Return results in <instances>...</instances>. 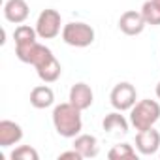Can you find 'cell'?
<instances>
[{"label":"cell","instance_id":"3","mask_svg":"<svg viewBox=\"0 0 160 160\" xmlns=\"http://www.w3.org/2000/svg\"><path fill=\"white\" fill-rule=\"evenodd\" d=\"M94 36H96L94 28L81 21H72L62 27V40H64V43H68L72 47H79V49L89 47V45H92Z\"/></svg>","mask_w":160,"mask_h":160},{"label":"cell","instance_id":"1","mask_svg":"<svg viewBox=\"0 0 160 160\" xmlns=\"http://www.w3.org/2000/svg\"><path fill=\"white\" fill-rule=\"evenodd\" d=\"M51 117H53V126H55L57 134L62 136V138H75L83 130L81 109H77L70 102L55 106Z\"/></svg>","mask_w":160,"mask_h":160},{"label":"cell","instance_id":"13","mask_svg":"<svg viewBox=\"0 0 160 160\" xmlns=\"http://www.w3.org/2000/svg\"><path fill=\"white\" fill-rule=\"evenodd\" d=\"M122 111H113V113H108L102 121V128L106 132H121V134H126L128 132V121L124 119V115H121Z\"/></svg>","mask_w":160,"mask_h":160},{"label":"cell","instance_id":"19","mask_svg":"<svg viewBox=\"0 0 160 160\" xmlns=\"http://www.w3.org/2000/svg\"><path fill=\"white\" fill-rule=\"evenodd\" d=\"M66 158H72V160H81V152H79L77 149H72V151H64L58 154V160H66Z\"/></svg>","mask_w":160,"mask_h":160},{"label":"cell","instance_id":"18","mask_svg":"<svg viewBox=\"0 0 160 160\" xmlns=\"http://www.w3.org/2000/svg\"><path fill=\"white\" fill-rule=\"evenodd\" d=\"M10 158H12V160H38L40 154H38V151H36L34 147H30V145H19L17 149L12 151Z\"/></svg>","mask_w":160,"mask_h":160},{"label":"cell","instance_id":"5","mask_svg":"<svg viewBox=\"0 0 160 160\" xmlns=\"http://www.w3.org/2000/svg\"><path fill=\"white\" fill-rule=\"evenodd\" d=\"M136 100H138V91L132 83L128 81H122V83H117L113 89H111V94H109V102L111 106L117 109V111H128L136 106Z\"/></svg>","mask_w":160,"mask_h":160},{"label":"cell","instance_id":"8","mask_svg":"<svg viewBox=\"0 0 160 160\" xmlns=\"http://www.w3.org/2000/svg\"><path fill=\"white\" fill-rule=\"evenodd\" d=\"M70 104H73L77 109H81V111H85V109H89L91 106H92V102H94V92H92V89L87 85V83H75V85H72V89H70Z\"/></svg>","mask_w":160,"mask_h":160},{"label":"cell","instance_id":"11","mask_svg":"<svg viewBox=\"0 0 160 160\" xmlns=\"http://www.w3.org/2000/svg\"><path fill=\"white\" fill-rule=\"evenodd\" d=\"M73 149H77L81 152L83 158H94L100 152V145L98 139L91 134H79L73 138Z\"/></svg>","mask_w":160,"mask_h":160},{"label":"cell","instance_id":"14","mask_svg":"<svg viewBox=\"0 0 160 160\" xmlns=\"http://www.w3.org/2000/svg\"><path fill=\"white\" fill-rule=\"evenodd\" d=\"M38 72V77L42 79L43 83H55L57 79L60 77V73H62V66H60V62L53 57L49 62H45L42 68H38L36 70Z\"/></svg>","mask_w":160,"mask_h":160},{"label":"cell","instance_id":"21","mask_svg":"<svg viewBox=\"0 0 160 160\" xmlns=\"http://www.w3.org/2000/svg\"><path fill=\"white\" fill-rule=\"evenodd\" d=\"M152 2H154V4H156L158 8H160V0H152Z\"/></svg>","mask_w":160,"mask_h":160},{"label":"cell","instance_id":"16","mask_svg":"<svg viewBox=\"0 0 160 160\" xmlns=\"http://www.w3.org/2000/svg\"><path fill=\"white\" fill-rule=\"evenodd\" d=\"M141 15H143V19H145L147 25H151V27H158V25H160V8L152 2V0L143 2V6H141Z\"/></svg>","mask_w":160,"mask_h":160},{"label":"cell","instance_id":"20","mask_svg":"<svg viewBox=\"0 0 160 160\" xmlns=\"http://www.w3.org/2000/svg\"><path fill=\"white\" fill-rule=\"evenodd\" d=\"M154 92H156V98L160 100V81L156 83V89H154Z\"/></svg>","mask_w":160,"mask_h":160},{"label":"cell","instance_id":"6","mask_svg":"<svg viewBox=\"0 0 160 160\" xmlns=\"http://www.w3.org/2000/svg\"><path fill=\"white\" fill-rule=\"evenodd\" d=\"M136 149L139 154L143 156H151L156 154L160 151V132L154 128H147V130H139L136 134Z\"/></svg>","mask_w":160,"mask_h":160},{"label":"cell","instance_id":"7","mask_svg":"<svg viewBox=\"0 0 160 160\" xmlns=\"http://www.w3.org/2000/svg\"><path fill=\"white\" fill-rule=\"evenodd\" d=\"M145 27H147V23H145L141 12H136V10L124 12L119 19V28L126 36H138L145 30Z\"/></svg>","mask_w":160,"mask_h":160},{"label":"cell","instance_id":"2","mask_svg":"<svg viewBox=\"0 0 160 160\" xmlns=\"http://www.w3.org/2000/svg\"><path fill=\"white\" fill-rule=\"evenodd\" d=\"M158 119H160V104L156 100H151V98L139 100L130 109V124L138 132L152 128Z\"/></svg>","mask_w":160,"mask_h":160},{"label":"cell","instance_id":"9","mask_svg":"<svg viewBox=\"0 0 160 160\" xmlns=\"http://www.w3.org/2000/svg\"><path fill=\"white\" fill-rule=\"evenodd\" d=\"M30 13V8L27 0H6L4 4V17L8 23L13 25H23Z\"/></svg>","mask_w":160,"mask_h":160},{"label":"cell","instance_id":"10","mask_svg":"<svg viewBox=\"0 0 160 160\" xmlns=\"http://www.w3.org/2000/svg\"><path fill=\"white\" fill-rule=\"evenodd\" d=\"M23 139V128L15 121H0V147H12Z\"/></svg>","mask_w":160,"mask_h":160},{"label":"cell","instance_id":"4","mask_svg":"<svg viewBox=\"0 0 160 160\" xmlns=\"http://www.w3.org/2000/svg\"><path fill=\"white\" fill-rule=\"evenodd\" d=\"M60 27H62V17L57 10H43L40 15H38V21H36V32H38V38L42 40H53L60 34Z\"/></svg>","mask_w":160,"mask_h":160},{"label":"cell","instance_id":"12","mask_svg":"<svg viewBox=\"0 0 160 160\" xmlns=\"http://www.w3.org/2000/svg\"><path fill=\"white\" fill-rule=\"evenodd\" d=\"M30 104L36 109H47L55 104V92L47 85H38L30 91Z\"/></svg>","mask_w":160,"mask_h":160},{"label":"cell","instance_id":"17","mask_svg":"<svg viewBox=\"0 0 160 160\" xmlns=\"http://www.w3.org/2000/svg\"><path fill=\"white\" fill-rule=\"evenodd\" d=\"M38 38V32L36 28L28 27V25H19L13 32V40H15V45H23V43H30V42H36Z\"/></svg>","mask_w":160,"mask_h":160},{"label":"cell","instance_id":"15","mask_svg":"<svg viewBox=\"0 0 160 160\" xmlns=\"http://www.w3.org/2000/svg\"><path fill=\"white\" fill-rule=\"evenodd\" d=\"M108 156L111 160H134V158H138L136 149L130 143H117V145H113L109 149Z\"/></svg>","mask_w":160,"mask_h":160}]
</instances>
